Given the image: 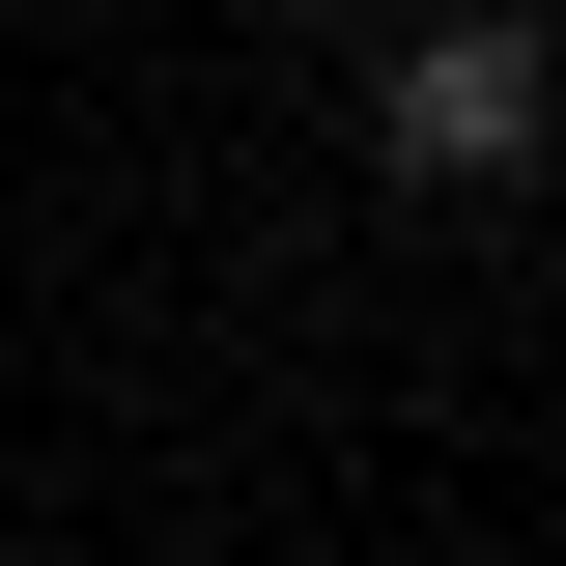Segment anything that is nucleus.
Wrapping results in <instances>:
<instances>
[{
  "instance_id": "f257e3e1",
  "label": "nucleus",
  "mask_w": 566,
  "mask_h": 566,
  "mask_svg": "<svg viewBox=\"0 0 566 566\" xmlns=\"http://www.w3.org/2000/svg\"><path fill=\"white\" fill-rule=\"evenodd\" d=\"M538 114H566V57L510 0H424L397 57H368V170L397 199H538Z\"/></svg>"
},
{
  "instance_id": "f03ea898",
  "label": "nucleus",
  "mask_w": 566,
  "mask_h": 566,
  "mask_svg": "<svg viewBox=\"0 0 566 566\" xmlns=\"http://www.w3.org/2000/svg\"><path fill=\"white\" fill-rule=\"evenodd\" d=\"M538 170H566V114H538Z\"/></svg>"
}]
</instances>
